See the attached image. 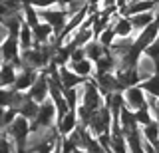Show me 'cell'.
I'll list each match as a JSON object with an SVG mask.
<instances>
[{
    "mask_svg": "<svg viewBox=\"0 0 159 153\" xmlns=\"http://www.w3.org/2000/svg\"><path fill=\"white\" fill-rule=\"evenodd\" d=\"M113 30H116L117 34V38H137V34H135V28H133V24L129 18L125 16H119L117 14V18H116V24H113Z\"/></svg>",
    "mask_w": 159,
    "mask_h": 153,
    "instance_id": "13",
    "label": "cell"
},
{
    "mask_svg": "<svg viewBox=\"0 0 159 153\" xmlns=\"http://www.w3.org/2000/svg\"><path fill=\"white\" fill-rule=\"evenodd\" d=\"M18 117V111L14 110V107H6V110H2V129H6L10 127L14 121H16Z\"/></svg>",
    "mask_w": 159,
    "mask_h": 153,
    "instance_id": "21",
    "label": "cell"
},
{
    "mask_svg": "<svg viewBox=\"0 0 159 153\" xmlns=\"http://www.w3.org/2000/svg\"><path fill=\"white\" fill-rule=\"evenodd\" d=\"M135 119L139 123V127H143V125H147V123L155 121V115H153V111L149 110V107H143V110L135 111Z\"/></svg>",
    "mask_w": 159,
    "mask_h": 153,
    "instance_id": "20",
    "label": "cell"
},
{
    "mask_svg": "<svg viewBox=\"0 0 159 153\" xmlns=\"http://www.w3.org/2000/svg\"><path fill=\"white\" fill-rule=\"evenodd\" d=\"M38 113H40V103L38 101H34L32 97L26 93V100L22 101V106L18 107V115H22V117H26V119L30 121H34L38 117Z\"/></svg>",
    "mask_w": 159,
    "mask_h": 153,
    "instance_id": "14",
    "label": "cell"
},
{
    "mask_svg": "<svg viewBox=\"0 0 159 153\" xmlns=\"http://www.w3.org/2000/svg\"><path fill=\"white\" fill-rule=\"evenodd\" d=\"M58 149H60V153H74L78 147L72 143V139H70V137H62V139H60Z\"/></svg>",
    "mask_w": 159,
    "mask_h": 153,
    "instance_id": "22",
    "label": "cell"
},
{
    "mask_svg": "<svg viewBox=\"0 0 159 153\" xmlns=\"http://www.w3.org/2000/svg\"><path fill=\"white\" fill-rule=\"evenodd\" d=\"M38 76H40V72L32 70V68H28V66H22V68H20V72H18L16 83H14V90H16V92H24V93H28V92H30V88L34 86V82L38 80Z\"/></svg>",
    "mask_w": 159,
    "mask_h": 153,
    "instance_id": "6",
    "label": "cell"
},
{
    "mask_svg": "<svg viewBox=\"0 0 159 153\" xmlns=\"http://www.w3.org/2000/svg\"><path fill=\"white\" fill-rule=\"evenodd\" d=\"M58 72H60V82H62L64 90H70V88H78V86H82V83L86 82L84 78H80L70 66H62V68H58Z\"/></svg>",
    "mask_w": 159,
    "mask_h": 153,
    "instance_id": "11",
    "label": "cell"
},
{
    "mask_svg": "<svg viewBox=\"0 0 159 153\" xmlns=\"http://www.w3.org/2000/svg\"><path fill=\"white\" fill-rule=\"evenodd\" d=\"M56 127H58V131H60V135L62 137H68V135H72L74 131L80 127V117H78V110H70L64 117H60L58 123H56Z\"/></svg>",
    "mask_w": 159,
    "mask_h": 153,
    "instance_id": "7",
    "label": "cell"
},
{
    "mask_svg": "<svg viewBox=\"0 0 159 153\" xmlns=\"http://www.w3.org/2000/svg\"><path fill=\"white\" fill-rule=\"evenodd\" d=\"M28 4L36 10H48V8L62 6V0H28Z\"/></svg>",
    "mask_w": 159,
    "mask_h": 153,
    "instance_id": "19",
    "label": "cell"
},
{
    "mask_svg": "<svg viewBox=\"0 0 159 153\" xmlns=\"http://www.w3.org/2000/svg\"><path fill=\"white\" fill-rule=\"evenodd\" d=\"M28 96L32 97L34 101H38V103H44V101H46L48 97H50V82H48L46 72H40L38 80L34 82V86H32V88H30Z\"/></svg>",
    "mask_w": 159,
    "mask_h": 153,
    "instance_id": "5",
    "label": "cell"
},
{
    "mask_svg": "<svg viewBox=\"0 0 159 153\" xmlns=\"http://www.w3.org/2000/svg\"><path fill=\"white\" fill-rule=\"evenodd\" d=\"M155 115H157V119H159V101H157V113H155Z\"/></svg>",
    "mask_w": 159,
    "mask_h": 153,
    "instance_id": "24",
    "label": "cell"
},
{
    "mask_svg": "<svg viewBox=\"0 0 159 153\" xmlns=\"http://www.w3.org/2000/svg\"><path fill=\"white\" fill-rule=\"evenodd\" d=\"M74 153H88V151H86V149H76Z\"/></svg>",
    "mask_w": 159,
    "mask_h": 153,
    "instance_id": "23",
    "label": "cell"
},
{
    "mask_svg": "<svg viewBox=\"0 0 159 153\" xmlns=\"http://www.w3.org/2000/svg\"><path fill=\"white\" fill-rule=\"evenodd\" d=\"M106 54H107V48H103L98 40L89 42L86 46V56H88V60H92V62H99Z\"/></svg>",
    "mask_w": 159,
    "mask_h": 153,
    "instance_id": "17",
    "label": "cell"
},
{
    "mask_svg": "<svg viewBox=\"0 0 159 153\" xmlns=\"http://www.w3.org/2000/svg\"><path fill=\"white\" fill-rule=\"evenodd\" d=\"M155 12H141V14H133L129 20H131L133 28H135V34H141L147 26H151L155 22Z\"/></svg>",
    "mask_w": 159,
    "mask_h": 153,
    "instance_id": "15",
    "label": "cell"
},
{
    "mask_svg": "<svg viewBox=\"0 0 159 153\" xmlns=\"http://www.w3.org/2000/svg\"><path fill=\"white\" fill-rule=\"evenodd\" d=\"M70 68H72L74 72L78 74L80 78H84V80H93L96 78V74H98V68H96V62H92V60H80V62H72V64H68Z\"/></svg>",
    "mask_w": 159,
    "mask_h": 153,
    "instance_id": "10",
    "label": "cell"
},
{
    "mask_svg": "<svg viewBox=\"0 0 159 153\" xmlns=\"http://www.w3.org/2000/svg\"><path fill=\"white\" fill-rule=\"evenodd\" d=\"M123 93V101H125V107L131 110L133 113L147 107V101H145V92L141 90V86H133V88H127Z\"/></svg>",
    "mask_w": 159,
    "mask_h": 153,
    "instance_id": "4",
    "label": "cell"
},
{
    "mask_svg": "<svg viewBox=\"0 0 159 153\" xmlns=\"http://www.w3.org/2000/svg\"><path fill=\"white\" fill-rule=\"evenodd\" d=\"M18 44H20V48H22V52H28V50H32V48L38 46L36 36H34V28L26 22H24V26L20 28V32H18Z\"/></svg>",
    "mask_w": 159,
    "mask_h": 153,
    "instance_id": "12",
    "label": "cell"
},
{
    "mask_svg": "<svg viewBox=\"0 0 159 153\" xmlns=\"http://www.w3.org/2000/svg\"><path fill=\"white\" fill-rule=\"evenodd\" d=\"M141 135H143V139H145L147 143H151L153 147L159 149V119L143 125L141 127Z\"/></svg>",
    "mask_w": 159,
    "mask_h": 153,
    "instance_id": "16",
    "label": "cell"
},
{
    "mask_svg": "<svg viewBox=\"0 0 159 153\" xmlns=\"http://www.w3.org/2000/svg\"><path fill=\"white\" fill-rule=\"evenodd\" d=\"M60 115L56 110V103L52 97H48L44 103H40V113L38 117L32 121V129H44V127H54L58 123Z\"/></svg>",
    "mask_w": 159,
    "mask_h": 153,
    "instance_id": "3",
    "label": "cell"
},
{
    "mask_svg": "<svg viewBox=\"0 0 159 153\" xmlns=\"http://www.w3.org/2000/svg\"><path fill=\"white\" fill-rule=\"evenodd\" d=\"M111 127H113V113L109 111L107 106H103L98 113H93L92 119H89L86 129L92 133V135H103V133H111Z\"/></svg>",
    "mask_w": 159,
    "mask_h": 153,
    "instance_id": "2",
    "label": "cell"
},
{
    "mask_svg": "<svg viewBox=\"0 0 159 153\" xmlns=\"http://www.w3.org/2000/svg\"><path fill=\"white\" fill-rule=\"evenodd\" d=\"M38 18H40V22L50 24V26L56 30L58 38L64 36L66 26H68V14H66V8H64V6L48 8V10H38Z\"/></svg>",
    "mask_w": 159,
    "mask_h": 153,
    "instance_id": "1",
    "label": "cell"
},
{
    "mask_svg": "<svg viewBox=\"0 0 159 153\" xmlns=\"http://www.w3.org/2000/svg\"><path fill=\"white\" fill-rule=\"evenodd\" d=\"M139 86H141V90L145 92V93L159 97V74H157V76H153V78H149V80H145V82H141Z\"/></svg>",
    "mask_w": 159,
    "mask_h": 153,
    "instance_id": "18",
    "label": "cell"
},
{
    "mask_svg": "<svg viewBox=\"0 0 159 153\" xmlns=\"http://www.w3.org/2000/svg\"><path fill=\"white\" fill-rule=\"evenodd\" d=\"M54 153H60V149H56V151H54Z\"/></svg>",
    "mask_w": 159,
    "mask_h": 153,
    "instance_id": "25",
    "label": "cell"
},
{
    "mask_svg": "<svg viewBox=\"0 0 159 153\" xmlns=\"http://www.w3.org/2000/svg\"><path fill=\"white\" fill-rule=\"evenodd\" d=\"M18 72L20 68L12 62H2V70H0V86L2 90H10L14 88L16 83V78H18Z\"/></svg>",
    "mask_w": 159,
    "mask_h": 153,
    "instance_id": "9",
    "label": "cell"
},
{
    "mask_svg": "<svg viewBox=\"0 0 159 153\" xmlns=\"http://www.w3.org/2000/svg\"><path fill=\"white\" fill-rule=\"evenodd\" d=\"M135 72H137L139 80L145 82V80H149V78L157 76V74H159V66L149 56L141 54V56H139V60H137V64H135Z\"/></svg>",
    "mask_w": 159,
    "mask_h": 153,
    "instance_id": "8",
    "label": "cell"
}]
</instances>
